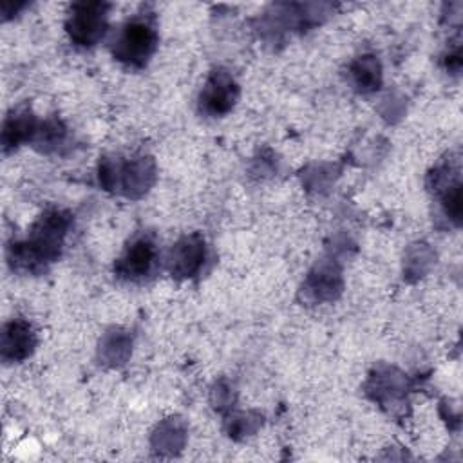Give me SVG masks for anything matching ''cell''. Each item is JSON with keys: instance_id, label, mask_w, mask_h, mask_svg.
I'll return each mask as SVG.
<instances>
[{"instance_id": "obj_1", "label": "cell", "mask_w": 463, "mask_h": 463, "mask_svg": "<svg viewBox=\"0 0 463 463\" xmlns=\"http://www.w3.org/2000/svg\"><path fill=\"white\" fill-rule=\"evenodd\" d=\"M65 230H67L65 215L58 212L47 213L36 222L31 233V241L27 242V255L36 262L52 260L60 251Z\"/></svg>"}, {"instance_id": "obj_2", "label": "cell", "mask_w": 463, "mask_h": 463, "mask_svg": "<svg viewBox=\"0 0 463 463\" xmlns=\"http://www.w3.org/2000/svg\"><path fill=\"white\" fill-rule=\"evenodd\" d=\"M156 45L154 27L145 20L130 22L116 42L114 52L119 60H125L134 65H141L152 54Z\"/></svg>"}, {"instance_id": "obj_3", "label": "cell", "mask_w": 463, "mask_h": 463, "mask_svg": "<svg viewBox=\"0 0 463 463\" xmlns=\"http://www.w3.org/2000/svg\"><path fill=\"white\" fill-rule=\"evenodd\" d=\"M105 4H80L74 7L69 22V31L78 43L90 45L101 34L105 27Z\"/></svg>"}, {"instance_id": "obj_4", "label": "cell", "mask_w": 463, "mask_h": 463, "mask_svg": "<svg viewBox=\"0 0 463 463\" xmlns=\"http://www.w3.org/2000/svg\"><path fill=\"white\" fill-rule=\"evenodd\" d=\"M235 98H237V87L230 78V74H226L224 71H215L206 81V87L203 89L201 107L204 112L212 116L224 114L232 109Z\"/></svg>"}, {"instance_id": "obj_5", "label": "cell", "mask_w": 463, "mask_h": 463, "mask_svg": "<svg viewBox=\"0 0 463 463\" xmlns=\"http://www.w3.org/2000/svg\"><path fill=\"white\" fill-rule=\"evenodd\" d=\"M156 262V246L150 239L136 241L118 264V271L128 279L146 277Z\"/></svg>"}, {"instance_id": "obj_6", "label": "cell", "mask_w": 463, "mask_h": 463, "mask_svg": "<svg viewBox=\"0 0 463 463\" xmlns=\"http://www.w3.org/2000/svg\"><path fill=\"white\" fill-rule=\"evenodd\" d=\"M204 255V248L203 242L195 237H186L183 239L174 250H172V273L175 275H183L188 277L192 273H195L201 266Z\"/></svg>"}, {"instance_id": "obj_7", "label": "cell", "mask_w": 463, "mask_h": 463, "mask_svg": "<svg viewBox=\"0 0 463 463\" xmlns=\"http://www.w3.org/2000/svg\"><path fill=\"white\" fill-rule=\"evenodd\" d=\"M34 345L33 333L27 324L13 322L4 335V353H11L13 358H24Z\"/></svg>"}]
</instances>
